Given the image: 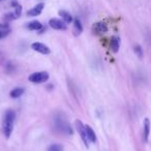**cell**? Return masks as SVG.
Returning a JSON list of instances; mask_svg holds the SVG:
<instances>
[{"mask_svg": "<svg viewBox=\"0 0 151 151\" xmlns=\"http://www.w3.org/2000/svg\"><path fill=\"white\" fill-rule=\"evenodd\" d=\"M16 119V114L13 110H7L4 114L2 121V128H3V134H4L5 138L9 139L11 137L12 132L14 129V122Z\"/></svg>", "mask_w": 151, "mask_h": 151, "instance_id": "6da1fadb", "label": "cell"}, {"mask_svg": "<svg viewBox=\"0 0 151 151\" xmlns=\"http://www.w3.org/2000/svg\"><path fill=\"white\" fill-rule=\"evenodd\" d=\"M55 126L60 132L65 134H73V128L70 127V124L67 122V120L60 116H57L55 118Z\"/></svg>", "mask_w": 151, "mask_h": 151, "instance_id": "7a4b0ae2", "label": "cell"}, {"mask_svg": "<svg viewBox=\"0 0 151 151\" xmlns=\"http://www.w3.org/2000/svg\"><path fill=\"white\" fill-rule=\"evenodd\" d=\"M50 76H49V73L47 71H37V73H31L29 76L28 80L32 83H35V84H42V83H45L49 80Z\"/></svg>", "mask_w": 151, "mask_h": 151, "instance_id": "3957f363", "label": "cell"}, {"mask_svg": "<svg viewBox=\"0 0 151 151\" xmlns=\"http://www.w3.org/2000/svg\"><path fill=\"white\" fill-rule=\"evenodd\" d=\"M75 126H76V129L78 130L79 134H80L81 139H82L83 143L85 144V146H86V148H88L89 147V139L88 137H87V132H86V127H85V125L83 124V122L81 121V120L77 119L75 121Z\"/></svg>", "mask_w": 151, "mask_h": 151, "instance_id": "277c9868", "label": "cell"}, {"mask_svg": "<svg viewBox=\"0 0 151 151\" xmlns=\"http://www.w3.org/2000/svg\"><path fill=\"white\" fill-rule=\"evenodd\" d=\"M31 49L35 51V52L40 53V54H42V55H48V54H50V52H51L50 48H49L48 46H46V45L42 44V42H33V44L31 45Z\"/></svg>", "mask_w": 151, "mask_h": 151, "instance_id": "5b68a950", "label": "cell"}, {"mask_svg": "<svg viewBox=\"0 0 151 151\" xmlns=\"http://www.w3.org/2000/svg\"><path fill=\"white\" fill-rule=\"evenodd\" d=\"M49 25L51 28L55 30H66V23L63 20H59L56 18H53L49 21Z\"/></svg>", "mask_w": 151, "mask_h": 151, "instance_id": "8992f818", "label": "cell"}, {"mask_svg": "<svg viewBox=\"0 0 151 151\" xmlns=\"http://www.w3.org/2000/svg\"><path fill=\"white\" fill-rule=\"evenodd\" d=\"M92 30L96 35H103L108 31V26L105 22H96L93 24Z\"/></svg>", "mask_w": 151, "mask_h": 151, "instance_id": "52a82bcc", "label": "cell"}, {"mask_svg": "<svg viewBox=\"0 0 151 151\" xmlns=\"http://www.w3.org/2000/svg\"><path fill=\"white\" fill-rule=\"evenodd\" d=\"M45 7L44 3H38L37 5H35L34 7H32L31 9L27 12V16L28 17H36V16H40L42 14V9Z\"/></svg>", "mask_w": 151, "mask_h": 151, "instance_id": "ba28073f", "label": "cell"}, {"mask_svg": "<svg viewBox=\"0 0 151 151\" xmlns=\"http://www.w3.org/2000/svg\"><path fill=\"white\" fill-rule=\"evenodd\" d=\"M149 134H150V120L148 118H145L144 125H143V140H144V142H148Z\"/></svg>", "mask_w": 151, "mask_h": 151, "instance_id": "9c48e42d", "label": "cell"}, {"mask_svg": "<svg viewBox=\"0 0 151 151\" xmlns=\"http://www.w3.org/2000/svg\"><path fill=\"white\" fill-rule=\"evenodd\" d=\"M120 48V38L118 36H113L110 40V49L113 53H117Z\"/></svg>", "mask_w": 151, "mask_h": 151, "instance_id": "30bf717a", "label": "cell"}, {"mask_svg": "<svg viewBox=\"0 0 151 151\" xmlns=\"http://www.w3.org/2000/svg\"><path fill=\"white\" fill-rule=\"evenodd\" d=\"M82 32H83L82 23H81L78 18H76V19H73V34H75L76 36H78V35H80Z\"/></svg>", "mask_w": 151, "mask_h": 151, "instance_id": "8fae6325", "label": "cell"}, {"mask_svg": "<svg viewBox=\"0 0 151 151\" xmlns=\"http://www.w3.org/2000/svg\"><path fill=\"white\" fill-rule=\"evenodd\" d=\"M85 127H86V132H87V137H88V139H89V142L95 143L96 142V134H95L94 130L89 125H85Z\"/></svg>", "mask_w": 151, "mask_h": 151, "instance_id": "7c38bea8", "label": "cell"}, {"mask_svg": "<svg viewBox=\"0 0 151 151\" xmlns=\"http://www.w3.org/2000/svg\"><path fill=\"white\" fill-rule=\"evenodd\" d=\"M42 27H44L42 24L38 21H32L27 24V28L29 30H36V31H40Z\"/></svg>", "mask_w": 151, "mask_h": 151, "instance_id": "4fadbf2b", "label": "cell"}, {"mask_svg": "<svg viewBox=\"0 0 151 151\" xmlns=\"http://www.w3.org/2000/svg\"><path fill=\"white\" fill-rule=\"evenodd\" d=\"M59 16L62 18V20L66 24H69V23H71V22L73 21V17L70 16V14L67 13L66 11H60V12H59Z\"/></svg>", "mask_w": 151, "mask_h": 151, "instance_id": "5bb4252c", "label": "cell"}, {"mask_svg": "<svg viewBox=\"0 0 151 151\" xmlns=\"http://www.w3.org/2000/svg\"><path fill=\"white\" fill-rule=\"evenodd\" d=\"M24 88H21V87H17V88L13 89L9 93L12 99H19L22 94H24Z\"/></svg>", "mask_w": 151, "mask_h": 151, "instance_id": "9a60e30c", "label": "cell"}, {"mask_svg": "<svg viewBox=\"0 0 151 151\" xmlns=\"http://www.w3.org/2000/svg\"><path fill=\"white\" fill-rule=\"evenodd\" d=\"M134 51L139 58H143V56H144V52H143V49L140 45H136V46L134 47Z\"/></svg>", "mask_w": 151, "mask_h": 151, "instance_id": "2e32d148", "label": "cell"}, {"mask_svg": "<svg viewBox=\"0 0 151 151\" xmlns=\"http://www.w3.org/2000/svg\"><path fill=\"white\" fill-rule=\"evenodd\" d=\"M48 151H63V146L61 144H52L48 148Z\"/></svg>", "mask_w": 151, "mask_h": 151, "instance_id": "e0dca14e", "label": "cell"}, {"mask_svg": "<svg viewBox=\"0 0 151 151\" xmlns=\"http://www.w3.org/2000/svg\"><path fill=\"white\" fill-rule=\"evenodd\" d=\"M22 14V6L20 4H18L17 6L15 7V12H14V15H15L16 19H18V18H20V16H21Z\"/></svg>", "mask_w": 151, "mask_h": 151, "instance_id": "ac0fdd59", "label": "cell"}, {"mask_svg": "<svg viewBox=\"0 0 151 151\" xmlns=\"http://www.w3.org/2000/svg\"><path fill=\"white\" fill-rule=\"evenodd\" d=\"M11 32L9 29H0V40L1 38H4L5 36H7Z\"/></svg>", "mask_w": 151, "mask_h": 151, "instance_id": "d6986e66", "label": "cell"}, {"mask_svg": "<svg viewBox=\"0 0 151 151\" xmlns=\"http://www.w3.org/2000/svg\"><path fill=\"white\" fill-rule=\"evenodd\" d=\"M16 19V17H15V15H14V13H9V14H6V15L4 16V20L6 22H9V21H13V20H15Z\"/></svg>", "mask_w": 151, "mask_h": 151, "instance_id": "ffe728a7", "label": "cell"}, {"mask_svg": "<svg viewBox=\"0 0 151 151\" xmlns=\"http://www.w3.org/2000/svg\"><path fill=\"white\" fill-rule=\"evenodd\" d=\"M0 29H9V25L7 22L5 23H1L0 24Z\"/></svg>", "mask_w": 151, "mask_h": 151, "instance_id": "44dd1931", "label": "cell"}, {"mask_svg": "<svg viewBox=\"0 0 151 151\" xmlns=\"http://www.w3.org/2000/svg\"><path fill=\"white\" fill-rule=\"evenodd\" d=\"M146 38H147V42H148V44L151 46V31H148V32H147Z\"/></svg>", "mask_w": 151, "mask_h": 151, "instance_id": "7402d4cb", "label": "cell"}, {"mask_svg": "<svg viewBox=\"0 0 151 151\" xmlns=\"http://www.w3.org/2000/svg\"><path fill=\"white\" fill-rule=\"evenodd\" d=\"M12 5H13L14 7H16V6H17V5H18V2H17V1H16V0H14L13 2H12Z\"/></svg>", "mask_w": 151, "mask_h": 151, "instance_id": "603a6c76", "label": "cell"}, {"mask_svg": "<svg viewBox=\"0 0 151 151\" xmlns=\"http://www.w3.org/2000/svg\"><path fill=\"white\" fill-rule=\"evenodd\" d=\"M0 1H3V0H0Z\"/></svg>", "mask_w": 151, "mask_h": 151, "instance_id": "cb8c5ba5", "label": "cell"}]
</instances>
